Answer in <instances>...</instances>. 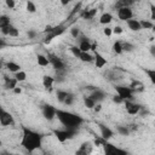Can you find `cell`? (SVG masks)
<instances>
[{
  "label": "cell",
  "mask_w": 155,
  "mask_h": 155,
  "mask_svg": "<svg viewBox=\"0 0 155 155\" xmlns=\"http://www.w3.org/2000/svg\"><path fill=\"white\" fill-rule=\"evenodd\" d=\"M79 48L81 50V52H90L91 51V47H92V44L86 39V38H82L79 42Z\"/></svg>",
  "instance_id": "e0dca14e"
},
{
  "label": "cell",
  "mask_w": 155,
  "mask_h": 155,
  "mask_svg": "<svg viewBox=\"0 0 155 155\" xmlns=\"http://www.w3.org/2000/svg\"><path fill=\"white\" fill-rule=\"evenodd\" d=\"M36 62H38V64L40 67H47L50 64V59L45 54H38L36 56Z\"/></svg>",
  "instance_id": "603a6c76"
},
{
  "label": "cell",
  "mask_w": 155,
  "mask_h": 155,
  "mask_svg": "<svg viewBox=\"0 0 155 155\" xmlns=\"http://www.w3.org/2000/svg\"><path fill=\"white\" fill-rule=\"evenodd\" d=\"M113 102L115 103V104H122V103H125V101L120 97V96H117V94H115V96H113Z\"/></svg>",
  "instance_id": "b9f144b4"
},
{
  "label": "cell",
  "mask_w": 155,
  "mask_h": 155,
  "mask_svg": "<svg viewBox=\"0 0 155 155\" xmlns=\"http://www.w3.org/2000/svg\"><path fill=\"white\" fill-rule=\"evenodd\" d=\"M98 127H99V130H101V137H102L103 139L109 140V139L114 136V132H113L108 126H105V125H103V124H99Z\"/></svg>",
  "instance_id": "5bb4252c"
},
{
  "label": "cell",
  "mask_w": 155,
  "mask_h": 155,
  "mask_svg": "<svg viewBox=\"0 0 155 155\" xmlns=\"http://www.w3.org/2000/svg\"><path fill=\"white\" fill-rule=\"evenodd\" d=\"M93 148H94L93 142H90V140L82 142L76 149L75 155H91L93 153Z\"/></svg>",
  "instance_id": "8992f818"
},
{
  "label": "cell",
  "mask_w": 155,
  "mask_h": 155,
  "mask_svg": "<svg viewBox=\"0 0 155 155\" xmlns=\"http://www.w3.org/2000/svg\"><path fill=\"white\" fill-rule=\"evenodd\" d=\"M70 34H71V36H73V38L78 39V38H79V35H80V29H79V28H76V27H73V28L70 29Z\"/></svg>",
  "instance_id": "f35d334b"
},
{
  "label": "cell",
  "mask_w": 155,
  "mask_h": 155,
  "mask_svg": "<svg viewBox=\"0 0 155 155\" xmlns=\"http://www.w3.org/2000/svg\"><path fill=\"white\" fill-rule=\"evenodd\" d=\"M64 31H65V27H64V25H62V24L53 27L52 31H51V33H48V34L45 36V40H44V42H45V44H50V42H51V41H52L54 38H57V36L62 35Z\"/></svg>",
  "instance_id": "52a82bcc"
},
{
  "label": "cell",
  "mask_w": 155,
  "mask_h": 155,
  "mask_svg": "<svg viewBox=\"0 0 155 155\" xmlns=\"http://www.w3.org/2000/svg\"><path fill=\"white\" fill-rule=\"evenodd\" d=\"M94 65L97 67V68H103L105 64H107V59L104 58V56L102 54V53H99V52H96L94 53Z\"/></svg>",
  "instance_id": "9a60e30c"
},
{
  "label": "cell",
  "mask_w": 155,
  "mask_h": 155,
  "mask_svg": "<svg viewBox=\"0 0 155 155\" xmlns=\"http://www.w3.org/2000/svg\"><path fill=\"white\" fill-rule=\"evenodd\" d=\"M75 133H76V131H74V130H67V128H64V130H54L53 131V134L56 136L57 140L61 142V143H64V142L71 139L75 136Z\"/></svg>",
  "instance_id": "3957f363"
},
{
  "label": "cell",
  "mask_w": 155,
  "mask_h": 155,
  "mask_svg": "<svg viewBox=\"0 0 155 155\" xmlns=\"http://www.w3.org/2000/svg\"><path fill=\"white\" fill-rule=\"evenodd\" d=\"M116 131L120 133V134H122V136H127V134H130V127L128 126H117L116 127Z\"/></svg>",
  "instance_id": "e575fe53"
},
{
  "label": "cell",
  "mask_w": 155,
  "mask_h": 155,
  "mask_svg": "<svg viewBox=\"0 0 155 155\" xmlns=\"http://www.w3.org/2000/svg\"><path fill=\"white\" fill-rule=\"evenodd\" d=\"M25 8H27V11L30 12V13L36 12V6H35V4H34L33 1H27V4H25Z\"/></svg>",
  "instance_id": "d590c367"
},
{
  "label": "cell",
  "mask_w": 155,
  "mask_h": 155,
  "mask_svg": "<svg viewBox=\"0 0 155 155\" xmlns=\"http://www.w3.org/2000/svg\"><path fill=\"white\" fill-rule=\"evenodd\" d=\"M117 18L121 19V21H130L133 18V11L131 7H122V8H119L117 10Z\"/></svg>",
  "instance_id": "8fae6325"
},
{
  "label": "cell",
  "mask_w": 155,
  "mask_h": 155,
  "mask_svg": "<svg viewBox=\"0 0 155 155\" xmlns=\"http://www.w3.org/2000/svg\"><path fill=\"white\" fill-rule=\"evenodd\" d=\"M70 52L73 53V56L75 57V58H79L80 57V54H81V50L79 48V46H70Z\"/></svg>",
  "instance_id": "8d00e7d4"
},
{
  "label": "cell",
  "mask_w": 155,
  "mask_h": 155,
  "mask_svg": "<svg viewBox=\"0 0 155 155\" xmlns=\"http://www.w3.org/2000/svg\"><path fill=\"white\" fill-rule=\"evenodd\" d=\"M53 84H54V78L53 76H51V75H44L42 76V86L45 87V88H51L52 86H53Z\"/></svg>",
  "instance_id": "ffe728a7"
},
{
  "label": "cell",
  "mask_w": 155,
  "mask_h": 155,
  "mask_svg": "<svg viewBox=\"0 0 155 155\" xmlns=\"http://www.w3.org/2000/svg\"><path fill=\"white\" fill-rule=\"evenodd\" d=\"M13 92H15L16 94H21V93H22V88H21V87H16V88L13 90Z\"/></svg>",
  "instance_id": "7dc6e473"
},
{
  "label": "cell",
  "mask_w": 155,
  "mask_h": 155,
  "mask_svg": "<svg viewBox=\"0 0 155 155\" xmlns=\"http://www.w3.org/2000/svg\"><path fill=\"white\" fill-rule=\"evenodd\" d=\"M126 24H127L128 29H131L132 31H139V30L142 29V27H140V22H139L138 19H136V18H132V19L127 21Z\"/></svg>",
  "instance_id": "2e32d148"
},
{
  "label": "cell",
  "mask_w": 155,
  "mask_h": 155,
  "mask_svg": "<svg viewBox=\"0 0 155 155\" xmlns=\"http://www.w3.org/2000/svg\"><path fill=\"white\" fill-rule=\"evenodd\" d=\"M41 111H42V116L48 121H52L54 117H57V109L51 104L42 105Z\"/></svg>",
  "instance_id": "ba28073f"
},
{
  "label": "cell",
  "mask_w": 155,
  "mask_h": 155,
  "mask_svg": "<svg viewBox=\"0 0 155 155\" xmlns=\"http://www.w3.org/2000/svg\"><path fill=\"white\" fill-rule=\"evenodd\" d=\"M150 53L155 57V46H154V45H153V46H150Z\"/></svg>",
  "instance_id": "c3c4849f"
},
{
  "label": "cell",
  "mask_w": 155,
  "mask_h": 155,
  "mask_svg": "<svg viewBox=\"0 0 155 155\" xmlns=\"http://www.w3.org/2000/svg\"><path fill=\"white\" fill-rule=\"evenodd\" d=\"M103 34H104L105 36H111V35H113V28L105 27V28L103 29Z\"/></svg>",
  "instance_id": "ee69618b"
},
{
  "label": "cell",
  "mask_w": 155,
  "mask_h": 155,
  "mask_svg": "<svg viewBox=\"0 0 155 155\" xmlns=\"http://www.w3.org/2000/svg\"><path fill=\"white\" fill-rule=\"evenodd\" d=\"M130 5H132L131 1H125V0H120V1H116L115 2V7L119 10V8H122V7H130Z\"/></svg>",
  "instance_id": "836d02e7"
},
{
  "label": "cell",
  "mask_w": 155,
  "mask_h": 155,
  "mask_svg": "<svg viewBox=\"0 0 155 155\" xmlns=\"http://www.w3.org/2000/svg\"><path fill=\"white\" fill-rule=\"evenodd\" d=\"M126 155H128V154H126Z\"/></svg>",
  "instance_id": "816d5d0a"
},
{
  "label": "cell",
  "mask_w": 155,
  "mask_h": 155,
  "mask_svg": "<svg viewBox=\"0 0 155 155\" xmlns=\"http://www.w3.org/2000/svg\"><path fill=\"white\" fill-rule=\"evenodd\" d=\"M122 48H124V51H126V52H131V51H133L134 45L131 44V42H128V41H126V42H122Z\"/></svg>",
  "instance_id": "74e56055"
},
{
  "label": "cell",
  "mask_w": 155,
  "mask_h": 155,
  "mask_svg": "<svg viewBox=\"0 0 155 155\" xmlns=\"http://www.w3.org/2000/svg\"><path fill=\"white\" fill-rule=\"evenodd\" d=\"M47 57H48V59H50V64L53 67V69L57 70V73L64 70V68H65L64 62H63L58 56H56V54H51V53H50Z\"/></svg>",
  "instance_id": "9c48e42d"
},
{
  "label": "cell",
  "mask_w": 155,
  "mask_h": 155,
  "mask_svg": "<svg viewBox=\"0 0 155 155\" xmlns=\"http://www.w3.org/2000/svg\"><path fill=\"white\" fill-rule=\"evenodd\" d=\"M90 97H91L92 99H94L96 102H101V101H103V99H104V97H105V93H104L102 90H99V88H96V90H93V92L90 94Z\"/></svg>",
  "instance_id": "d6986e66"
},
{
  "label": "cell",
  "mask_w": 155,
  "mask_h": 155,
  "mask_svg": "<svg viewBox=\"0 0 155 155\" xmlns=\"http://www.w3.org/2000/svg\"><path fill=\"white\" fill-rule=\"evenodd\" d=\"M5 88H7V90H15L16 87H17V84H18V81L15 79V78H7V76H5Z\"/></svg>",
  "instance_id": "ac0fdd59"
},
{
  "label": "cell",
  "mask_w": 155,
  "mask_h": 155,
  "mask_svg": "<svg viewBox=\"0 0 155 155\" xmlns=\"http://www.w3.org/2000/svg\"><path fill=\"white\" fill-rule=\"evenodd\" d=\"M5 4H6V6H7L8 8H15V6H16V2H15L13 0H6Z\"/></svg>",
  "instance_id": "f6af8a7d"
},
{
  "label": "cell",
  "mask_w": 155,
  "mask_h": 155,
  "mask_svg": "<svg viewBox=\"0 0 155 155\" xmlns=\"http://www.w3.org/2000/svg\"><path fill=\"white\" fill-rule=\"evenodd\" d=\"M101 109H102V105L98 103V104H96V107L93 108V110L96 111V113H98V111H101Z\"/></svg>",
  "instance_id": "bcb514c9"
},
{
  "label": "cell",
  "mask_w": 155,
  "mask_h": 155,
  "mask_svg": "<svg viewBox=\"0 0 155 155\" xmlns=\"http://www.w3.org/2000/svg\"><path fill=\"white\" fill-rule=\"evenodd\" d=\"M140 22V27L142 29H153L154 28V23L151 21H148V19H142L139 21Z\"/></svg>",
  "instance_id": "d6a6232c"
},
{
  "label": "cell",
  "mask_w": 155,
  "mask_h": 155,
  "mask_svg": "<svg viewBox=\"0 0 155 155\" xmlns=\"http://www.w3.org/2000/svg\"><path fill=\"white\" fill-rule=\"evenodd\" d=\"M8 25H11L10 17H7L6 15H1L0 16V28H5V27H8Z\"/></svg>",
  "instance_id": "83f0119b"
},
{
  "label": "cell",
  "mask_w": 155,
  "mask_h": 155,
  "mask_svg": "<svg viewBox=\"0 0 155 155\" xmlns=\"http://www.w3.org/2000/svg\"><path fill=\"white\" fill-rule=\"evenodd\" d=\"M124 105H125L126 113L130 114V115H137V114L140 111V109H142V105H140V104L134 103V102H132V101H125Z\"/></svg>",
  "instance_id": "30bf717a"
},
{
  "label": "cell",
  "mask_w": 155,
  "mask_h": 155,
  "mask_svg": "<svg viewBox=\"0 0 155 155\" xmlns=\"http://www.w3.org/2000/svg\"><path fill=\"white\" fill-rule=\"evenodd\" d=\"M114 88L116 91V94L120 96L124 101H132L134 92H133V90L130 86H120V85H116Z\"/></svg>",
  "instance_id": "277c9868"
},
{
  "label": "cell",
  "mask_w": 155,
  "mask_h": 155,
  "mask_svg": "<svg viewBox=\"0 0 155 155\" xmlns=\"http://www.w3.org/2000/svg\"><path fill=\"white\" fill-rule=\"evenodd\" d=\"M113 51L116 53V54H121L124 52V48H122V42L121 41H115L113 44Z\"/></svg>",
  "instance_id": "f1b7e54d"
},
{
  "label": "cell",
  "mask_w": 155,
  "mask_h": 155,
  "mask_svg": "<svg viewBox=\"0 0 155 155\" xmlns=\"http://www.w3.org/2000/svg\"><path fill=\"white\" fill-rule=\"evenodd\" d=\"M21 145L29 153V154H33L34 151L39 150L42 145V136L27 127V126H23L22 127V138H21Z\"/></svg>",
  "instance_id": "6da1fadb"
},
{
  "label": "cell",
  "mask_w": 155,
  "mask_h": 155,
  "mask_svg": "<svg viewBox=\"0 0 155 155\" xmlns=\"http://www.w3.org/2000/svg\"><path fill=\"white\" fill-rule=\"evenodd\" d=\"M122 33H124L122 27H120V25H115V27L113 28V34H115V35H120V34H122Z\"/></svg>",
  "instance_id": "60d3db41"
},
{
  "label": "cell",
  "mask_w": 155,
  "mask_h": 155,
  "mask_svg": "<svg viewBox=\"0 0 155 155\" xmlns=\"http://www.w3.org/2000/svg\"><path fill=\"white\" fill-rule=\"evenodd\" d=\"M6 69L8 70V71H11V73H18V71H21V65L18 64V63H16V62H12V61H10V62H7L6 63Z\"/></svg>",
  "instance_id": "7402d4cb"
},
{
  "label": "cell",
  "mask_w": 155,
  "mask_h": 155,
  "mask_svg": "<svg viewBox=\"0 0 155 155\" xmlns=\"http://www.w3.org/2000/svg\"><path fill=\"white\" fill-rule=\"evenodd\" d=\"M13 78H15L18 82H23V81L27 80V73H25L24 70H21V71H18V73H16Z\"/></svg>",
  "instance_id": "4dcf8cb0"
},
{
  "label": "cell",
  "mask_w": 155,
  "mask_h": 155,
  "mask_svg": "<svg viewBox=\"0 0 155 155\" xmlns=\"http://www.w3.org/2000/svg\"><path fill=\"white\" fill-rule=\"evenodd\" d=\"M57 119L64 126V128L74 130V131H76L84 122V119L80 115L71 111L63 110V109H57Z\"/></svg>",
  "instance_id": "7a4b0ae2"
},
{
  "label": "cell",
  "mask_w": 155,
  "mask_h": 155,
  "mask_svg": "<svg viewBox=\"0 0 155 155\" xmlns=\"http://www.w3.org/2000/svg\"><path fill=\"white\" fill-rule=\"evenodd\" d=\"M1 29V34L4 35H8L11 38H17L19 35V30L15 27V25H8V27H5V28H0Z\"/></svg>",
  "instance_id": "4fadbf2b"
},
{
  "label": "cell",
  "mask_w": 155,
  "mask_h": 155,
  "mask_svg": "<svg viewBox=\"0 0 155 155\" xmlns=\"http://www.w3.org/2000/svg\"><path fill=\"white\" fill-rule=\"evenodd\" d=\"M0 124H1V126H11V125L15 124V119H13V116L8 111H6L5 109H1Z\"/></svg>",
  "instance_id": "7c38bea8"
},
{
  "label": "cell",
  "mask_w": 155,
  "mask_h": 155,
  "mask_svg": "<svg viewBox=\"0 0 155 155\" xmlns=\"http://www.w3.org/2000/svg\"><path fill=\"white\" fill-rule=\"evenodd\" d=\"M28 36H29V38H34V36H35V33H34L33 30H30V31H28Z\"/></svg>",
  "instance_id": "681fc988"
},
{
  "label": "cell",
  "mask_w": 155,
  "mask_h": 155,
  "mask_svg": "<svg viewBox=\"0 0 155 155\" xmlns=\"http://www.w3.org/2000/svg\"><path fill=\"white\" fill-rule=\"evenodd\" d=\"M79 59L81 62H85V63H91V62L94 61V56H92L90 52H81Z\"/></svg>",
  "instance_id": "cb8c5ba5"
},
{
  "label": "cell",
  "mask_w": 155,
  "mask_h": 155,
  "mask_svg": "<svg viewBox=\"0 0 155 155\" xmlns=\"http://www.w3.org/2000/svg\"><path fill=\"white\" fill-rule=\"evenodd\" d=\"M74 101H75V97H74L73 94H70V93H69V96L67 97V99H65L64 104H67V105H71V104L74 103Z\"/></svg>",
  "instance_id": "7bdbcfd3"
},
{
  "label": "cell",
  "mask_w": 155,
  "mask_h": 155,
  "mask_svg": "<svg viewBox=\"0 0 155 155\" xmlns=\"http://www.w3.org/2000/svg\"><path fill=\"white\" fill-rule=\"evenodd\" d=\"M97 13V8H90V10H84L81 16L85 18V19H92Z\"/></svg>",
  "instance_id": "484cf974"
},
{
  "label": "cell",
  "mask_w": 155,
  "mask_h": 155,
  "mask_svg": "<svg viewBox=\"0 0 155 155\" xmlns=\"http://www.w3.org/2000/svg\"><path fill=\"white\" fill-rule=\"evenodd\" d=\"M30 155H33V154H30Z\"/></svg>",
  "instance_id": "f907efd6"
},
{
  "label": "cell",
  "mask_w": 155,
  "mask_h": 155,
  "mask_svg": "<svg viewBox=\"0 0 155 155\" xmlns=\"http://www.w3.org/2000/svg\"><path fill=\"white\" fill-rule=\"evenodd\" d=\"M68 96H69V93H68L67 91H63V90H58V91H57V99H58V102H61V103H64Z\"/></svg>",
  "instance_id": "4316f807"
},
{
  "label": "cell",
  "mask_w": 155,
  "mask_h": 155,
  "mask_svg": "<svg viewBox=\"0 0 155 155\" xmlns=\"http://www.w3.org/2000/svg\"><path fill=\"white\" fill-rule=\"evenodd\" d=\"M103 149H104V155H126L127 154L126 150L109 143L108 140L103 144Z\"/></svg>",
  "instance_id": "5b68a950"
},
{
  "label": "cell",
  "mask_w": 155,
  "mask_h": 155,
  "mask_svg": "<svg viewBox=\"0 0 155 155\" xmlns=\"http://www.w3.org/2000/svg\"><path fill=\"white\" fill-rule=\"evenodd\" d=\"M144 73L147 74L149 81L153 85H155V69H144Z\"/></svg>",
  "instance_id": "f546056e"
},
{
  "label": "cell",
  "mask_w": 155,
  "mask_h": 155,
  "mask_svg": "<svg viewBox=\"0 0 155 155\" xmlns=\"http://www.w3.org/2000/svg\"><path fill=\"white\" fill-rule=\"evenodd\" d=\"M82 101H84V104H85V107H86L87 109H93V108L96 107V104H97V102H96L94 99H92L90 96H85V97L82 98Z\"/></svg>",
  "instance_id": "d4e9b609"
},
{
  "label": "cell",
  "mask_w": 155,
  "mask_h": 155,
  "mask_svg": "<svg viewBox=\"0 0 155 155\" xmlns=\"http://www.w3.org/2000/svg\"><path fill=\"white\" fill-rule=\"evenodd\" d=\"M130 87L133 90V92H138V91H143V85L139 82V81H137V80H133L132 82H131V85H130Z\"/></svg>",
  "instance_id": "1f68e13d"
},
{
  "label": "cell",
  "mask_w": 155,
  "mask_h": 155,
  "mask_svg": "<svg viewBox=\"0 0 155 155\" xmlns=\"http://www.w3.org/2000/svg\"><path fill=\"white\" fill-rule=\"evenodd\" d=\"M111 21H113V15H111L110 12H104V13H102L101 17H99V23L103 24V25L109 24Z\"/></svg>",
  "instance_id": "44dd1931"
},
{
  "label": "cell",
  "mask_w": 155,
  "mask_h": 155,
  "mask_svg": "<svg viewBox=\"0 0 155 155\" xmlns=\"http://www.w3.org/2000/svg\"><path fill=\"white\" fill-rule=\"evenodd\" d=\"M149 7H150V19L151 21H155V4L150 2L149 4Z\"/></svg>",
  "instance_id": "ab89813d"
}]
</instances>
